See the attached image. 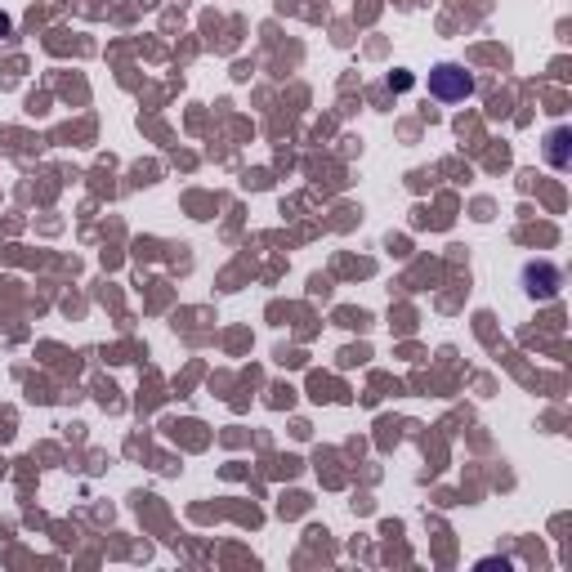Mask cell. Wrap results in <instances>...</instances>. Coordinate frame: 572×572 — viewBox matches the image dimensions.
<instances>
[{"instance_id": "6da1fadb", "label": "cell", "mask_w": 572, "mask_h": 572, "mask_svg": "<svg viewBox=\"0 0 572 572\" xmlns=\"http://www.w3.org/2000/svg\"><path fill=\"white\" fill-rule=\"evenodd\" d=\"M474 90H479V85H474V72H465L461 63H434V68H429V99L465 103Z\"/></svg>"}, {"instance_id": "7a4b0ae2", "label": "cell", "mask_w": 572, "mask_h": 572, "mask_svg": "<svg viewBox=\"0 0 572 572\" xmlns=\"http://www.w3.org/2000/svg\"><path fill=\"white\" fill-rule=\"evenodd\" d=\"M564 291V269H559L555 260H528L523 264V295L537 304L555 300V295Z\"/></svg>"}, {"instance_id": "3957f363", "label": "cell", "mask_w": 572, "mask_h": 572, "mask_svg": "<svg viewBox=\"0 0 572 572\" xmlns=\"http://www.w3.org/2000/svg\"><path fill=\"white\" fill-rule=\"evenodd\" d=\"M546 161L555 170H568L572 166V130L568 126H555L546 135Z\"/></svg>"}, {"instance_id": "277c9868", "label": "cell", "mask_w": 572, "mask_h": 572, "mask_svg": "<svg viewBox=\"0 0 572 572\" xmlns=\"http://www.w3.org/2000/svg\"><path fill=\"white\" fill-rule=\"evenodd\" d=\"M389 90H394V94L412 90V72H389Z\"/></svg>"}, {"instance_id": "5b68a950", "label": "cell", "mask_w": 572, "mask_h": 572, "mask_svg": "<svg viewBox=\"0 0 572 572\" xmlns=\"http://www.w3.org/2000/svg\"><path fill=\"white\" fill-rule=\"evenodd\" d=\"M9 27H14V23H9V18L0 14V36H9Z\"/></svg>"}]
</instances>
